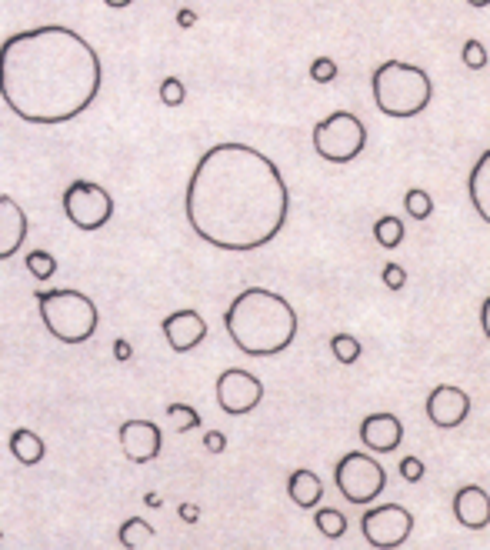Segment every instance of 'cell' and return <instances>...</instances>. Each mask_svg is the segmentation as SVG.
Returning a JSON list of instances; mask_svg holds the SVG:
<instances>
[{"label":"cell","instance_id":"3957f363","mask_svg":"<svg viewBox=\"0 0 490 550\" xmlns=\"http://www.w3.org/2000/svg\"><path fill=\"white\" fill-rule=\"evenodd\" d=\"M224 327L247 357H277L297 337V310L267 287H247L230 300Z\"/></svg>","mask_w":490,"mask_h":550},{"label":"cell","instance_id":"7402d4cb","mask_svg":"<svg viewBox=\"0 0 490 550\" xmlns=\"http://www.w3.org/2000/svg\"><path fill=\"white\" fill-rule=\"evenodd\" d=\"M147 540H154V527H150L147 520L130 517L120 524V544H124L127 550H137L140 544H147Z\"/></svg>","mask_w":490,"mask_h":550},{"label":"cell","instance_id":"e575fe53","mask_svg":"<svg viewBox=\"0 0 490 550\" xmlns=\"http://www.w3.org/2000/svg\"><path fill=\"white\" fill-rule=\"evenodd\" d=\"M177 24L184 27V30H190V27L197 24V14H194V10H177Z\"/></svg>","mask_w":490,"mask_h":550},{"label":"cell","instance_id":"4316f807","mask_svg":"<svg viewBox=\"0 0 490 550\" xmlns=\"http://www.w3.org/2000/svg\"><path fill=\"white\" fill-rule=\"evenodd\" d=\"M167 417L177 420V430H194V427H200V414H197L194 407H187V404H170L167 407Z\"/></svg>","mask_w":490,"mask_h":550},{"label":"cell","instance_id":"836d02e7","mask_svg":"<svg viewBox=\"0 0 490 550\" xmlns=\"http://www.w3.org/2000/svg\"><path fill=\"white\" fill-rule=\"evenodd\" d=\"M130 354H134V350H130L127 340L117 337V340H114V357H117V360H130Z\"/></svg>","mask_w":490,"mask_h":550},{"label":"cell","instance_id":"d590c367","mask_svg":"<svg viewBox=\"0 0 490 550\" xmlns=\"http://www.w3.org/2000/svg\"><path fill=\"white\" fill-rule=\"evenodd\" d=\"M180 517H184L187 524H194V520L200 517V510H197L194 504H184V507H180Z\"/></svg>","mask_w":490,"mask_h":550},{"label":"cell","instance_id":"5b68a950","mask_svg":"<svg viewBox=\"0 0 490 550\" xmlns=\"http://www.w3.org/2000/svg\"><path fill=\"white\" fill-rule=\"evenodd\" d=\"M37 310H40V320H44L47 334L70 347L87 344L100 327L97 304L87 294L70 290V287L37 290Z\"/></svg>","mask_w":490,"mask_h":550},{"label":"cell","instance_id":"9c48e42d","mask_svg":"<svg viewBox=\"0 0 490 550\" xmlns=\"http://www.w3.org/2000/svg\"><path fill=\"white\" fill-rule=\"evenodd\" d=\"M360 530H364V540L374 550H397L414 534V514L400 504H380L374 510H364Z\"/></svg>","mask_w":490,"mask_h":550},{"label":"cell","instance_id":"44dd1931","mask_svg":"<svg viewBox=\"0 0 490 550\" xmlns=\"http://www.w3.org/2000/svg\"><path fill=\"white\" fill-rule=\"evenodd\" d=\"M314 527H317L324 537H330V540H340V537L347 534V517L340 514L337 507H320L317 514H314Z\"/></svg>","mask_w":490,"mask_h":550},{"label":"cell","instance_id":"ba28073f","mask_svg":"<svg viewBox=\"0 0 490 550\" xmlns=\"http://www.w3.org/2000/svg\"><path fill=\"white\" fill-rule=\"evenodd\" d=\"M64 214L77 230L94 234V230H100L114 217V197L100 184H94V180H74L64 190Z\"/></svg>","mask_w":490,"mask_h":550},{"label":"cell","instance_id":"2e32d148","mask_svg":"<svg viewBox=\"0 0 490 550\" xmlns=\"http://www.w3.org/2000/svg\"><path fill=\"white\" fill-rule=\"evenodd\" d=\"M454 520L467 530H484L490 524V494L484 487L467 484L454 494Z\"/></svg>","mask_w":490,"mask_h":550},{"label":"cell","instance_id":"d6a6232c","mask_svg":"<svg viewBox=\"0 0 490 550\" xmlns=\"http://www.w3.org/2000/svg\"><path fill=\"white\" fill-rule=\"evenodd\" d=\"M480 330H484V337L490 340V294L484 297V304H480Z\"/></svg>","mask_w":490,"mask_h":550},{"label":"cell","instance_id":"7a4b0ae2","mask_svg":"<svg viewBox=\"0 0 490 550\" xmlns=\"http://www.w3.org/2000/svg\"><path fill=\"white\" fill-rule=\"evenodd\" d=\"M104 87V64L77 30L44 24L0 44V100L27 124H70Z\"/></svg>","mask_w":490,"mask_h":550},{"label":"cell","instance_id":"ab89813d","mask_svg":"<svg viewBox=\"0 0 490 550\" xmlns=\"http://www.w3.org/2000/svg\"><path fill=\"white\" fill-rule=\"evenodd\" d=\"M0 540H4V534H0Z\"/></svg>","mask_w":490,"mask_h":550},{"label":"cell","instance_id":"52a82bcc","mask_svg":"<svg viewBox=\"0 0 490 550\" xmlns=\"http://www.w3.org/2000/svg\"><path fill=\"white\" fill-rule=\"evenodd\" d=\"M334 480H337V490L350 500V504H370V500H377L384 494L387 470L370 454H364V450H350V454L337 460Z\"/></svg>","mask_w":490,"mask_h":550},{"label":"cell","instance_id":"8992f818","mask_svg":"<svg viewBox=\"0 0 490 550\" xmlns=\"http://www.w3.org/2000/svg\"><path fill=\"white\" fill-rule=\"evenodd\" d=\"M364 147H367V127L350 110H334V114L314 127V150L320 154V160L350 164V160L364 154Z\"/></svg>","mask_w":490,"mask_h":550},{"label":"cell","instance_id":"d6986e66","mask_svg":"<svg viewBox=\"0 0 490 550\" xmlns=\"http://www.w3.org/2000/svg\"><path fill=\"white\" fill-rule=\"evenodd\" d=\"M10 454H14L24 467H34L47 457V447H44V440H40V434H34V430H27V427H17L14 434H10Z\"/></svg>","mask_w":490,"mask_h":550},{"label":"cell","instance_id":"1f68e13d","mask_svg":"<svg viewBox=\"0 0 490 550\" xmlns=\"http://www.w3.org/2000/svg\"><path fill=\"white\" fill-rule=\"evenodd\" d=\"M204 447L210 450V454H220V450H227V437L220 434V430H210V434L204 437Z\"/></svg>","mask_w":490,"mask_h":550},{"label":"cell","instance_id":"cb8c5ba5","mask_svg":"<svg viewBox=\"0 0 490 550\" xmlns=\"http://www.w3.org/2000/svg\"><path fill=\"white\" fill-rule=\"evenodd\" d=\"M27 270L37 280H50L57 274V260H54V254H47V250H30V254H27Z\"/></svg>","mask_w":490,"mask_h":550},{"label":"cell","instance_id":"277c9868","mask_svg":"<svg viewBox=\"0 0 490 550\" xmlns=\"http://www.w3.org/2000/svg\"><path fill=\"white\" fill-rule=\"evenodd\" d=\"M370 90H374V104L380 114L404 120V117L424 114L430 97H434V80L417 64L384 60V64L374 70V77H370Z\"/></svg>","mask_w":490,"mask_h":550},{"label":"cell","instance_id":"6da1fadb","mask_svg":"<svg viewBox=\"0 0 490 550\" xmlns=\"http://www.w3.org/2000/svg\"><path fill=\"white\" fill-rule=\"evenodd\" d=\"M184 214L204 244L247 254L287 227L290 190L264 150L227 140L197 160L184 190Z\"/></svg>","mask_w":490,"mask_h":550},{"label":"cell","instance_id":"e0dca14e","mask_svg":"<svg viewBox=\"0 0 490 550\" xmlns=\"http://www.w3.org/2000/svg\"><path fill=\"white\" fill-rule=\"evenodd\" d=\"M467 194H470V204L480 214L484 224H490V150H484L474 167L467 174Z\"/></svg>","mask_w":490,"mask_h":550},{"label":"cell","instance_id":"d4e9b609","mask_svg":"<svg viewBox=\"0 0 490 550\" xmlns=\"http://www.w3.org/2000/svg\"><path fill=\"white\" fill-rule=\"evenodd\" d=\"M330 347H334V357L340 364H357L360 360V340L350 334H334L330 337Z\"/></svg>","mask_w":490,"mask_h":550},{"label":"cell","instance_id":"f35d334b","mask_svg":"<svg viewBox=\"0 0 490 550\" xmlns=\"http://www.w3.org/2000/svg\"><path fill=\"white\" fill-rule=\"evenodd\" d=\"M470 7H490V0H467Z\"/></svg>","mask_w":490,"mask_h":550},{"label":"cell","instance_id":"f1b7e54d","mask_svg":"<svg viewBox=\"0 0 490 550\" xmlns=\"http://www.w3.org/2000/svg\"><path fill=\"white\" fill-rule=\"evenodd\" d=\"M464 64H467L470 70L487 67V47L480 44V40H467V44H464Z\"/></svg>","mask_w":490,"mask_h":550},{"label":"cell","instance_id":"83f0119b","mask_svg":"<svg viewBox=\"0 0 490 550\" xmlns=\"http://www.w3.org/2000/svg\"><path fill=\"white\" fill-rule=\"evenodd\" d=\"M310 80H317V84H330V80H337V60H330V57L310 60Z\"/></svg>","mask_w":490,"mask_h":550},{"label":"cell","instance_id":"f546056e","mask_svg":"<svg viewBox=\"0 0 490 550\" xmlns=\"http://www.w3.org/2000/svg\"><path fill=\"white\" fill-rule=\"evenodd\" d=\"M380 277H384V287L387 290H400V287L407 284V270L400 267V264H384V274H380Z\"/></svg>","mask_w":490,"mask_h":550},{"label":"cell","instance_id":"8fae6325","mask_svg":"<svg viewBox=\"0 0 490 550\" xmlns=\"http://www.w3.org/2000/svg\"><path fill=\"white\" fill-rule=\"evenodd\" d=\"M470 414V397L454 384H440L427 394V420L440 430H454Z\"/></svg>","mask_w":490,"mask_h":550},{"label":"cell","instance_id":"ffe728a7","mask_svg":"<svg viewBox=\"0 0 490 550\" xmlns=\"http://www.w3.org/2000/svg\"><path fill=\"white\" fill-rule=\"evenodd\" d=\"M374 240L380 247H387V250H394V247L404 244V224H400V217H394V214L377 217L374 220Z\"/></svg>","mask_w":490,"mask_h":550},{"label":"cell","instance_id":"4dcf8cb0","mask_svg":"<svg viewBox=\"0 0 490 550\" xmlns=\"http://www.w3.org/2000/svg\"><path fill=\"white\" fill-rule=\"evenodd\" d=\"M400 474H404V480H410V484H417V480L424 477V460H420V457H404V460H400Z\"/></svg>","mask_w":490,"mask_h":550},{"label":"cell","instance_id":"603a6c76","mask_svg":"<svg viewBox=\"0 0 490 550\" xmlns=\"http://www.w3.org/2000/svg\"><path fill=\"white\" fill-rule=\"evenodd\" d=\"M404 207H407V214L414 217V220H427L430 214H434V200H430L427 190H420V187H410L407 194H404Z\"/></svg>","mask_w":490,"mask_h":550},{"label":"cell","instance_id":"30bf717a","mask_svg":"<svg viewBox=\"0 0 490 550\" xmlns=\"http://www.w3.org/2000/svg\"><path fill=\"white\" fill-rule=\"evenodd\" d=\"M214 394H217V404L224 414L244 417V414H250V410L260 407V400H264V384H260V377H254L250 370L227 367L224 374L217 377Z\"/></svg>","mask_w":490,"mask_h":550},{"label":"cell","instance_id":"484cf974","mask_svg":"<svg viewBox=\"0 0 490 550\" xmlns=\"http://www.w3.org/2000/svg\"><path fill=\"white\" fill-rule=\"evenodd\" d=\"M187 100V87L180 77H164L160 80V104L164 107H180Z\"/></svg>","mask_w":490,"mask_h":550},{"label":"cell","instance_id":"74e56055","mask_svg":"<svg viewBox=\"0 0 490 550\" xmlns=\"http://www.w3.org/2000/svg\"><path fill=\"white\" fill-rule=\"evenodd\" d=\"M144 500H147V507H160V497L157 494H147Z\"/></svg>","mask_w":490,"mask_h":550},{"label":"cell","instance_id":"9a60e30c","mask_svg":"<svg viewBox=\"0 0 490 550\" xmlns=\"http://www.w3.org/2000/svg\"><path fill=\"white\" fill-rule=\"evenodd\" d=\"M360 440H364V447L374 450V454H390V450H397L400 440H404V424H400L397 414L380 410V414L364 417V424H360Z\"/></svg>","mask_w":490,"mask_h":550},{"label":"cell","instance_id":"ac0fdd59","mask_svg":"<svg viewBox=\"0 0 490 550\" xmlns=\"http://www.w3.org/2000/svg\"><path fill=\"white\" fill-rule=\"evenodd\" d=\"M287 494H290V500H294L297 507L310 510V507H317L320 500H324V484H320V477L314 474V470L300 467L287 480Z\"/></svg>","mask_w":490,"mask_h":550},{"label":"cell","instance_id":"5bb4252c","mask_svg":"<svg viewBox=\"0 0 490 550\" xmlns=\"http://www.w3.org/2000/svg\"><path fill=\"white\" fill-rule=\"evenodd\" d=\"M30 230L27 210L10 194H0V260H10L20 254Z\"/></svg>","mask_w":490,"mask_h":550},{"label":"cell","instance_id":"8d00e7d4","mask_svg":"<svg viewBox=\"0 0 490 550\" xmlns=\"http://www.w3.org/2000/svg\"><path fill=\"white\" fill-rule=\"evenodd\" d=\"M104 4H107V7H114V10H120V7H130V4H134V0H104Z\"/></svg>","mask_w":490,"mask_h":550},{"label":"cell","instance_id":"4fadbf2b","mask_svg":"<svg viewBox=\"0 0 490 550\" xmlns=\"http://www.w3.org/2000/svg\"><path fill=\"white\" fill-rule=\"evenodd\" d=\"M160 334L170 344V350H177V354H187V350H194L200 340L207 337V320L197 314V310H174V314H167L160 320Z\"/></svg>","mask_w":490,"mask_h":550},{"label":"cell","instance_id":"7c38bea8","mask_svg":"<svg viewBox=\"0 0 490 550\" xmlns=\"http://www.w3.org/2000/svg\"><path fill=\"white\" fill-rule=\"evenodd\" d=\"M120 447L134 464H150L164 447V434L154 420H124L120 424Z\"/></svg>","mask_w":490,"mask_h":550}]
</instances>
